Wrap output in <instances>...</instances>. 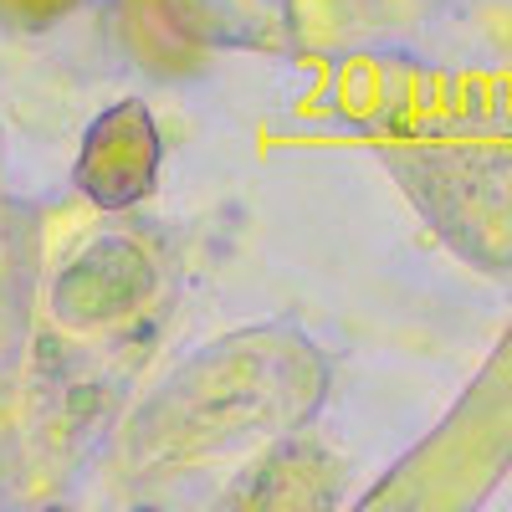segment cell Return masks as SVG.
<instances>
[{"instance_id":"6da1fadb","label":"cell","mask_w":512,"mask_h":512,"mask_svg":"<svg viewBox=\"0 0 512 512\" xmlns=\"http://www.w3.org/2000/svg\"><path fill=\"white\" fill-rule=\"evenodd\" d=\"M159 154H164V144H159L154 113L139 98L113 103L88 128V139H82L77 190L103 210H128L159 185Z\"/></svg>"},{"instance_id":"7a4b0ae2","label":"cell","mask_w":512,"mask_h":512,"mask_svg":"<svg viewBox=\"0 0 512 512\" xmlns=\"http://www.w3.org/2000/svg\"><path fill=\"white\" fill-rule=\"evenodd\" d=\"M154 287V267L134 241H98L57 277V313L72 323H108L139 308Z\"/></svg>"},{"instance_id":"3957f363","label":"cell","mask_w":512,"mask_h":512,"mask_svg":"<svg viewBox=\"0 0 512 512\" xmlns=\"http://www.w3.org/2000/svg\"><path fill=\"white\" fill-rule=\"evenodd\" d=\"M72 0H0V11H21V16H31V21H41V16H57V11H67Z\"/></svg>"}]
</instances>
